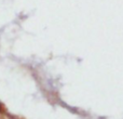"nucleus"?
<instances>
[{"instance_id":"nucleus-1","label":"nucleus","mask_w":123,"mask_h":119,"mask_svg":"<svg viewBox=\"0 0 123 119\" xmlns=\"http://www.w3.org/2000/svg\"><path fill=\"white\" fill-rule=\"evenodd\" d=\"M1 111H2V103L0 102V112H1Z\"/></svg>"}]
</instances>
